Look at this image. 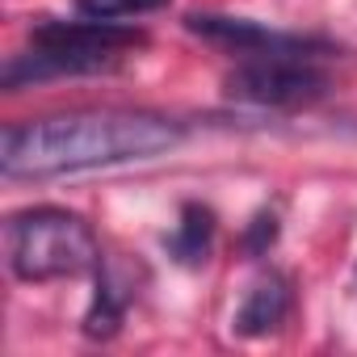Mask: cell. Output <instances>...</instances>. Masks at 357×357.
<instances>
[{"instance_id": "7a4b0ae2", "label": "cell", "mask_w": 357, "mask_h": 357, "mask_svg": "<svg viewBox=\"0 0 357 357\" xmlns=\"http://www.w3.org/2000/svg\"><path fill=\"white\" fill-rule=\"evenodd\" d=\"M9 244V269L22 282H63L97 269L101 248L93 227L59 206H34L17 211L5 227Z\"/></svg>"}, {"instance_id": "3957f363", "label": "cell", "mask_w": 357, "mask_h": 357, "mask_svg": "<svg viewBox=\"0 0 357 357\" xmlns=\"http://www.w3.org/2000/svg\"><path fill=\"white\" fill-rule=\"evenodd\" d=\"M30 55L9 59L5 68V84L17 89L26 76L43 80V76H80V72H105L122 59V51L139 47L143 38L118 22H47L34 30L30 38Z\"/></svg>"}, {"instance_id": "52a82bcc", "label": "cell", "mask_w": 357, "mask_h": 357, "mask_svg": "<svg viewBox=\"0 0 357 357\" xmlns=\"http://www.w3.org/2000/svg\"><path fill=\"white\" fill-rule=\"evenodd\" d=\"M211 240H215V215L198 202H190L181 211V223H176L172 240H168V252L181 261V265H202L206 252H211Z\"/></svg>"}, {"instance_id": "5b68a950", "label": "cell", "mask_w": 357, "mask_h": 357, "mask_svg": "<svg viewBox=\"0 0 357 357\" xmlns=\"http://www.w3.org/2000/svg\"><path fill=\"white\" fill-rule=\"evenodd\" d=\"M190 30L202 34V38H211V43L231 47V51L244 55V59H252V55H307V59H311V51L319 47V43H311V38L273 34V30H265V26H252V22H240V17H215V13L190 17Z\"/></svg>"}, {"instance_id": "ba28073f", "label": "cell", "mask_w": 357, "mask_h": 357, "mask_svg": "<svg viewBox=\"0 0 357 357\" xmlns=\"http://www.w3.org/2000/svg\"><path fill=\"white\" fill-rule=\"evenodd\" d=\"M168 0H76V13L80 17H93V22H135V17H147L155 9H164Z\"/></svg>"}, {"instance_id": "277c9868", "label": "cell", "mask_w": 357, "mask_h": 357, "mask_svg": "<svg viewBox=\"0 0 357 357\" xmlns=\"http://www.w3.org/2000/svg\"><path fill=\"white\" fill-rule=\"evenodd\" d=\"M328 89L324 72L307 55H252L227 76V93L248 105L294 109L319 101Z\"/></svg>"}, {"instance_id": "6da1fadb", "label": "cell", "mask_w": 357, "mask_h": 357, "mask_svg": "<svg viewBox=\"0 0 357 357\" xmlns=\"http://www.w3.org/2000/svg\"><path fill=\"white\" fill-rule=\"evenodd\" d=\"M181 143V126L147 109H80L38 118L5 130L0 168L5 176L43 181L63 172H89L130 160H151Z\"/></svg>"}, {"instance_id": "9c48e42d", "label": "cell", "mask_w": 357, "mask_h": 357, "mask_svg": "<svg viewBox=\"0 0 357 357\" xmlns=\"http://www.w3.org/2000/svg\"><path fill=\"white\" fill-rule=\"evenodd\" d=\"M118 319H122V307H118L114 290L101 282L97 286V298H93V311L84 315V332L89 336H114L118 332Z\"/></svg>"}, {"instance_id": "8992f818", "label": "cell", "mask_w": 357, "mask_h": 357, "mask_svg": "<svg viewBox=\"0 0 357 357\" xmlns=\"http://www.w3.org/2000/svg\"><path fill=\"white\" fill-rule=\"evenodd\" d=\"M286 311H290V286H286V278L269 273V278H261V282L248 290V298L240 303V311H236V332H240V336H265V332H273V328L286 319Z\"/></svg>"}, {"instance_id": "30bf717a", "label": "cell", "mask_w": 357, "mask_h": 357, "mask_svg": "<svg viewBox=\"0 0 357 357\" xmlns=\"http://www.w3.org/2000/svg\"><path fill=\"white\" fill-rule=\"evenodd\" d=\"M273 236H278L273 215H257L252 227H248V236H244V244H248V252H265V248L273 244Z\"/></svg>"}]
</instances>
